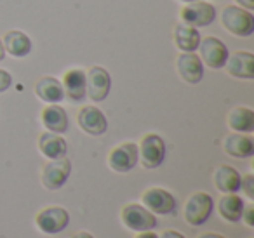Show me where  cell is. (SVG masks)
I'll return each instance as SVG.
<instances>
[{
	"label": "cell",
	"mask_w": 254,
	"mask_h": 238,
	"mask_svg": "<svg viewBox=\"0 0 254 238\" xmlns=\"http://www.w3.org/2000/svg\"><path fill=\"white\" fill-rule=\"evenodd\" d=\"M221 25L235 37H251L254 33V16L239 5H226L221 12Z\"/></svg>",
	"instance_id": "cell-1"
},
{
	"label": "cell",
	"mask_w": 254,
	"mask_h": 238,
	"mask_svg": "<svg viewBox=\"0 0 254 238\" xmlns=\"http://www.w3.org/2000/svg\"><path fill=\"white\" fill-rule=\"evenodd\" d=\"M212 209H214V202L211 195L204 191L193 193L185 203V221L190 226H200L211 217Z\"/></svg>",
	"instance_id": "cell-2"
},
{
	"label": "cell",
	"mask_w": 254,
	"mask_h": 238,
	"mask_svg": "<svg viewBox=\"0 0 254 238\" xmlns=\"http://www.w3.org/2000/svg\"><path fill=\"white\" fill-rule=\"evenodd\" d=\"M166 158V143L157 134H146L138 148V160L145 169H157Z\"/></svg>",
	"instance_id": "cell-3"
},
{
	"label": "cell",
	"mask_w": 254,
	"mask_h": 238,
	"mask_svg": "<svg viewBox=\"0 0 254 238\" xmlns=\"http://www.w3.org/2000/svg\"><path fill=\"white\" fill-rule=\"evenodd\" d=\"M122 223L126 228L132 231H148L157 226V217L153 212H150L146 207L139 205V203H129L122 209Z\"/></svg>",
	"instance_id": "cell-4"
},
{
	"label": "cell",
	"mask_w": 254,
	"mask_h": 238,
	"mask_svg": "<svg viewBox=\"0 0 254 238\" xmlns=\"http://www.w3.org/2000/svg\"><path fill=\"white\" fill-rule=\"evenodd\" d=\"M180 19L185 25L195 26V28H204V26H209L216 19V9L212 4L202 2V0L190 2L180 11Z\"/></svg>",
	"instance_id": "cell-5"
},
{
	"label": "cell",
	"mask_w": 254,
	"mask_h": 238,
	"mask_svg": "<svg viewBox=\"0 0 254 238\" xmlns=\"http://www.w3.org/2000/svg\"><path fill=\"white\" fill-rule=\"evenodd\" d=\"M70 223V216L63 207H47L40 210L35 217V224L40 231L47 235L61 233Z\"/></svg>",
	"instance_id": "cell-6"
},
{
	"label": "cell",
	"mask_w": 254,
	"mask_h": 238,
	"mask_svg": "<svg viewBox=\"0 0 254 238\" xmlns=\"http://www.w3.org/2000/svg\"><path fill=\"white\" fill-rule=\"evenodd\" d=\"M112 87V78L110 73L101 66H92L85 73V94L94 103H99L106 99Z\"/></svg>",
	"instance_id": "cell-7"
},
{
	"label": "cell",
	"mask_w": 254,
	"mask_h": 238,
	"mask_svg": "<svg viewBox=\"0 0 254 238\" xmlns=\"http://www.w3.org/2000/svg\"><path fill=\"white\" fill-rule=\"evenodd\" d=\"M198 49H200L202 63L211 66L212 70L223 68L226 63V60H228V49H226L225 44H223L219 39H216V37H205V39H200Z\"/></svg>",
	"instance_id": "cell-8"
},
{
	"label": "cell",
	"mask_w": 254,
	"mask_h": 238,
	"mask_svg": "<svg viewBox=\"0 0 254 238\" xmlns=\"http://www.w3.org/2000/svg\"><path fill=\"white\" fill-rule=\"evenodd\" d=\"M71 174V162L68 158H54L42 171V184L47 189H60Z\"/></svg>",
	"instance_id": "cell-9"
},
{
	"label": "cell",
	"mask_w": 254,
	"mask_h": 238,
	"mask_svg": "<svg viewBox=\"0 0 254 238\" xmlns=\"http://www.w3.org/2000/svg\"><path fill=\"white\" fill-rule=\"evenodd\" d=\"M138 164V146L134 143H124L113 148L108 155V165L115 172H129Z\"/></svg>",
	"instance_id": "cell-10"
},
{
	"label": "cell",
	"mask_w": 254,
	"mask_h": 238,
	"mask_svg": "<svg viewBox=\"0 0 254 238\" xmlns=\"http://www.w3.org/2000/svg\"><path fill=\"white\" fill-rule=\"evenodd\" d=\"M77 122L84 132L89 136H101L108 129V122H106L105 113L96 106H84L80 108L77 115Z\"/></svg>",
	"instance_id": "cell-11"
},
{
	"label": "cell",
	"mask_w": 254,
	"mask_h": 238,
	"mask_svg": "<svg viewBox=\"0 0 254 238\" xmlns=\"http://www.w3.org/2000/svg\"><path fill=\"white\" fill-rule=\"evenodd\" d=\"M143 207L153 214H171L176 209V200L162 188H148L141 196Z\"/></svg>",
	"instance_id": "cell-12"
},
{
	"label": "cell",
	"mask_w": 254,
	"mask_h": 238,
	"mask_svg": "<svg viewBox=\"0 0 254 238\" xmlns=\"http://www.w3.org/2000/svg\"><path fill=\"white\" fill-rule=\"evenodd\" d=\"M178 73L187 84H198L204 77V63L195 53H183L178 58Z\"/></svg>",
	"instance_id": "cell-13"
},
{
	"label": "cell",
	"mask_w": 254,
	"mask_h": 238,
	"mask_svg": "<svg viewBox=\"0 0 254 238\" xmlns=\"http://www.w3.org/2000/svg\"><path fill=\"white\" fill-rule=\"evenodd\" d=\"M226 71L235 78H254V56L247 51H237L225 63Z\"/></svg>",
	"instance_id": "cell-14"
},
{
	"label": "cell",
	"mask_w": 254,
	"mask_h": 238,
	"mask_svg": "<svg viewBox=\"0 0 254 238\" xmlns=\"http://www.w3.org/2000/svg\"><path fill=\"white\" fill-rule=\"evenodd\" d=\"M223 150L233 158H249L254 155V141L242 132H233L225 137Z\"/></svg>",
	"instance_id": "cell-15"
},
{
	"label": "cell",
	"mask_w": 254,
	"mask_h": 238,
	"mask_svg": "<svg viewBox=\"0 0 254 238\" xmlns=\"http://www.w3.org/2000/svg\"><path fill=\"white\" fill-rule=\"evenodd\" d=\"M61 85H63L64 96H68L71 101L80 103V101H84L85 96H87L85 94V71L78 70V68L66 71Z\"/></svg>",
	"instance_id": "cell-16"
},
{
	"label": "cell",
	"mask_w": 254,
	"mask_h": 238,
	"mask_svg": "<svg viewBox=\"0 0 254 238\" xmlns=\"http://www.w3.org/2000/svg\"><path fill=\"white\" fill-rule=\"evenodd\" d=\"M212 181H214V186L221 193H237L240 189V184H242L240 174L230 165L216 167L214 174H212Z\"/></svg>",
	"instance_id": "cell-17"
},
{
	"label": "cell",
	"mask_w": 254,
	"mask_h": 238,
	"mask_svg": "<svg viewBox=\"0 0 254 238\" xmlns=\"http://www.w3.org/2000/svg\"><path fill=\"white\" fill-rule=\"evenodd\" d=\"M35 94L39 96V99H42L44 103H49V105H58V103H61L64 98L63 85L54 77L40 78L35 84Z\"/></svg>",
	"instance_id": "cell-18"
},
{
	"label": "cell",
	"mask_w": 254,
	"mask_h": 238,
	"mask_svg": "<svg viewBox=\"0 0 254 238\" xmlns=\"http://www.w3.org/2000/svg\"><path fill=\"white\" fill-rule=\"evenodd\" d=\"M200 33H198V28L190 25H176L174 28V44L180 51L183 53H193V51L198 49V44H200Z\"/></svg>",
	"instance_id": "cell-19"
},
{
	"label": "cell",
	"mask_w": 254,
	"mask_h": 238,
	"mask_svg": "<svg viewBox=\"0 0 254 238\" xmlns=\"http://www.w3.org/2000/svg\"><path fill=\"white\" fill-rule=\"evenodd\" d=\"M2 46H4L5 53H9L14 58H25L32 53V40L28 39V35L18 32V30H11L5 33Z\"/></svg>",
	"instance_id": "cell-20"
},
{
	"label": "cell",
	"mask_w": 254,
	"mask_h": 238,
	"mask_svg": "<svg viewBox=\"0 0 254 238\" xmlns=\"http://www.w3.org/2000/svg\"><path fill=\"white\" fill-rule=\"evenodd\" d=\"M42 123L49 132L63 134L68 130V115L61 106L49 105L42 110Z\"/></svg>",
	"instance_id": "cell-21"
},
{
	"label": "cell",
	"mask_w": 254,
	"mask_h": 238,
	"mask_svg": "<svg viewBox=\"0 0 254 238\" xmlns=\"http://www.w3.org/2000/svg\"><path fill=\"white\" fill-rule=\"evenodd\" d=\"M39 150L44 157L51 158H63L68 151V144L66 141L61 137V134H54V132H44L39 139Z\"/></svg>",
	"instance_id": "cell-22"
},
{
	"label": "cell",
	"mask_w": 254,
	"mask_h": 238,
	"mask_svg": "<svg viewBox=\"0 0 254 238\" xmlns=\"http://www.w3.org/2000/svg\"><path fill=\"white\" fill-rule=\"evenodd\" d=\"M244 207H246L244 200L237 193H225L218 202L219 214H221L223 219L230 221V223H239L240 217H242Z\"/></svg>",
	"instance_id": "cell-23"
},
{
	"label": "cell",
	"mask_w": 254,
	"mask_h": 238,
	"mask_svg": "<svg viewBox=\"0 0 254 238\" xmlns=\"http://www.w3.org/2000/svg\"><path fill=\"white\" fill-rule=\"evenodd\" d=\"M228 127L233 132H253L254 112L244 106H237L228 113Z\"/></svg>",
	"instance_id": "cell-24"
},
{
	"label": "cell",
	"mask_w": 254,
	"mask_h": 238,
	"mask_svg": "<svg viewBox=\"0 0 254 238\" xmlns=\"http://www.w3.org/2000/svg\"><path fill=\"white\" fill-rule=\"evenodd\" d=\"M240 189L246 193L247 198L254 200V178H253V176H246V178H242V184H240Z\"/></svg>",
	"instance_id": "cell-25"
},
{
	"label": "cell",
	"mask_w": 254,
	"mask_h": 238,
	"mask_svg": "<svg viewBox=\"0 0 254 238\" xmlns=\"http://www.w3.org/2000/svg\"><path fill=\"white\" fill-rule=\"evenodd\" d=\"M240 219H242L244 223H246L249 228H253V226H254V207H253V205H249L247 209L244 207L242 217H240Z\"/></svg>",
	"instance_id": "cell-26"
},
{
	"label": "cell",
	"mask_w": 254,
	"mask_h": 238,
	"mask_svg": "<svg viewBox=\"0 0 254 238\" xmlns=\"http://www.w3.org/2000/svg\"><path fill=\"white\" fill-rule=\"evenodd\" d=\"M12 84V77L5 70H0V92L7 91Z\"/></svg>",
	"instance_id": "cell-27"
},
{
	"label": "cell",
	"mask_w": 254,
	"mask_h": 238,
	"mask_svg": "<svg viewBox=\"0 0 254 238\" xmlns=\"http://www.w3.org/2000/svg\"><path fill=\"white\" fill-rule=\"evenodd\" d=\"M235 2L239 4V7H244L247 11H253L254 9V0H235Z\"/></svg>",
	"instance_id": "cell-28"
},
{
	"label": "cell",
	"mask_w": 254,
	"mask_h": 238,
	"mask_svg": "<svg viewBox=\"0 0 254 238\" xmlns=\"http://www.w3.org/2000/svg\"><path fill=\"white\" fill-rule=\"evenodd\" d=\"M159 238H185L181 233H178V231H173V230H169V231H164L162 235H160Z\"/></svg>",
	"instance_id": "cell-29"
},
{
	"label": "cell",
	"mask_w": 254,
	"mask_h": 238,
	"mask_svg": "<svg viewBox=\"0 0 254 238\" xmlns=\"http://www.w3.org/2000/svg\"><path fill=\"white\" fill-rule=\"evenodd\" d=\"M134 238H159L155 233H153L152 230H148V231H139L138 235H136Z\"/></svg>",
	"instance_id": "cell-30"
},
{
	"label": "cell",
	"mask_w": 254,
	"mask_h": 238,
	"mask_svg": "<svg viewBox=\"0 0 254 238\" xmlns=\"http://www.w3.org/2000/svg\"><path fill=\"white\" fill-rule=\"evenodd\" d=\"M198 238H226V237H223V235H218V233H204V235H200Z\"/></svg>",
	"instance_id": "cell-31"
},
{
	"label": "cell",
	"mask_w": 254,
	"mask_h": 238,
	"mask_svg": "<svg viewBox=\"0 0 254 238\" xmlns=\"http://www.w3.org/2000/svg\"><path fill=\"white\" fill-rule=\"evenodd\" d=\"M73 238H94V237H92L91 233H87V231H78V233L75 235Z\"/></svg>",
	"instance_id": "cell-32"
},
{
	"label": "cell",
	"mask_w": 254,
	"mask_h": 238,
	"mask_svg": "<svg viewBox=\"0 0 254 238\" xmlns=\"http://www.w3.org/2000/svg\"><path fill=\"white\" fill-rule=\"evenodd\" d=\"M5 56V51H4V46H2V40H0V61L4 60Z\"/></svg>",
	"instance_id": "cell-33"
},
{
	"label": "cell",
	"mask_w": 254,
	"mask_h": 238,
	"mask_svg": "<svg viewBox=\"0 0 254 238\" xmlns=\"http://www.w3.org/2000/svg\"><path fill=\"white\" fill-rule=\"evenodd\" d=\"M181 2H187V4H190V2H197V0H181Z\"/></svg>",
	"instance_id": "cell-34"
}]
</instances>
